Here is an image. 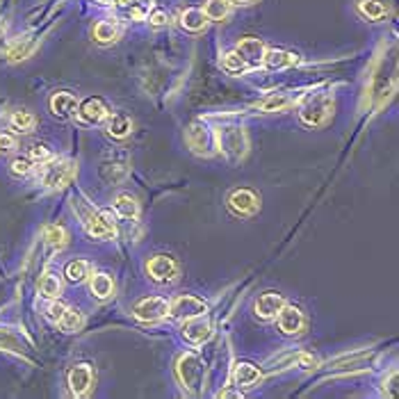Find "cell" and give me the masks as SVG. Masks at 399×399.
Listing matches in <instances>:
<instances>
[{
  "label": "cell",
  "instance_id": "cell-37",
  "mask_svg": "<svg viewBox=\"0 0 399 399\" xmlns=\"http://www.w3.org/2000/svg\"><path fill=\"white\" fill-rule=\"evenodd\" d=\"M64 310H66V306L60 299H51V303L46 306V317H48L53 324H57L62 315H64Z\"/></svg>",
  "mask_w": 399,
  "mask_h": 399
},
{
  "label": "cell",
  "instance_id": "cell-6",
  "mask_svg": "<svg viewBox=\"0 0 399 399\" xmlns=\"http://www.w3.org/2000/svg\"><path fill=\"white\" fill-rule=\"evenodd\" d=\"M206 312H208V303L194 294H181L169 303V315L181 319V322L199 317V315H206Z\"/></svg>",
  "mask_w": 399,
  "mask_h": 399
},
{
  "label": "cell",
  "instance_id": "cell-8",
  "mask_svg": "<svg viewBox=\"0 0 399 399\" xmlns=\"http://www.w3.org/2000/svg\"><path fill=\"white\" fill-rule=\"evenodd\" d=\"M82 226L87 231L89 238H96V240H105L114 233V217L107 213V210H87L82 215Z\"/></svg>",
  "mask_w": 399,
  "mask_h": 399
},
{
  "label": "cell",
  "instance_id": "cell-27",
  "mask_svg": "<svg viewBox=\"0 0 399 399\" xmlns=\"http://www.w3.org/2000/svg\"><path fill=\"white\" fill-rule=\"evenodd\" d=\"M114 210H116V215H119L121 219H137L139 215V206H137V201L130 197V194H119V197L114 199Z\"/></svg>",
  "mask_w": 399,
  "mask_h": 399
},
{
  "label": "cell",
  "instance_id": "cell-42",
  "mask_svg": "<svg viewBox=\"0 0 399 399\" xmlns=\"http://www.w3.org/2000/svg\"><path fill=\"white\" fill-rule=\"evenodd\" d=\"M397 381H399L397 372H393V374H390L388 383H383V393H386L388 397H395V395H397Z\"/></svg>",
  "mask_w": 399,
  "mask_h": 399
},
{
  "label": "cell",
  "instance_id": "cell-10",
  "mask_svg": "<svg viewBox=\"0 0 399 399\" xmlns=\"http://www.w3.org/2000/svg\"><path fill=\"white\" fill-rule=\"evenodd\" d=\"M229 210L233 215H238V217H251L256 215L258 210H260V197H258L256 192L251 190H236V192H231V197H229Z\"/></svg>",
  "mask_w": 399,
  "mask_h": 399
},
{
  "label": "cell",
  "instance_id": "cell-29",
  "mask_svg": "<svg viewBox=\"0 0 399 399\" xmlns=\"http://www.w3.org/2000/svg\"><path fill=\"white\" fill-rule=\"evenodd\" d=\"M57 324L64 333H76L85 326V315L78 308H66Z\"/></svg>",
  "mask_w": 399,
  "mask_h": 399
},
{
  "label": "cell",
  "instance_id": "cell-13",
  "mask_svg": "<svg viewBox=\"0 0 399 399\" xmlns=\"http://www.w3.org/2000/svg\"><path fill=\"white\" fill-rule=\"evenodd\" d=\"M76 114H78V119H80L82 123H87V126H96V123L107 119L109 112H107V105L98 96H89L78 105Z\"/></svg>",
  "mask_w": 399,
  "mask_h": 399
},
{
  "label": "cell",
  "instance_id": "cell-19",
  "mask_svg": "<svg viewBox=\"0 0 399 399\" xmlns=\"http://www.w3.org/2000/svg\"><path fill=\"white\" fill-rule=\"evenodd\" d=\"M233 379H236L238 388H251L263 379V372H260V367L254 363L240 361V363H236V370H233Z\"/></svg>",
  "mask_w": 399,
  "mask_h": 399
},
{
  "label": "cell",
  "instance_id": "cell-20",
  "mask_svg": "<svg viewBox=\"0 0 399 399\" xmlns=\"http://www.w3.org/2000/svg\"><path fill=\"white\" fill-rule=\"evenodd\" d=\"M91 37H94V42L96 44H114L116 39L121 37V26H119V21H114V19H105V21H98L96 26H94L91 30Z\"/></svg>",
  "mask_w": 399,
  "mask_h": 399
},
{
  "label": "cell",
  "instance_id": "cell-5",
  "mask_svg": "<svg viewBox=\"0 0 399 399\" xmlns=\"http://www.w3.org/2000/svg\"><path fill=\"white\" fill-rule=\"evenodd\" d=\"M146 274H148V278H151L153 283H160V285L174 283V281L178 278V263L171 256L158 254V256L148 258Z\"/></svg>",
  "mask_w": 399,
  "mask_h": 399
},
{
  "label": "cell",
  "instance_id": "cell-28",
  "mask_svg": "<svg viewBox=\"0 0 399 399\" xmlns=\"http://www.w3.org/2000/svg\"><path fill=\"white\" fill-rule=\"evenodd\" d=\"M10 126L17 132H33L37 126V119L33 112H28V109H17V112H12V116H10Z\"/></svg>",
  "mask_w": 399,
  "mask_h": 399
},
{
  "label": "cell",
  "instance_id": "cell-40",
  "mask_svg": "<svg viewBox=\"0 0 399 399\" xmlns=\"http://www.w3.org/2000/svg\"><path fill=\"white\" fill-rule=\"evenodd\" d=\"M148 23H151L153 28L167 26V23H169V14L164 12V10H153V12H151V17H148Z\"/></svg>",
  "mask_w": 399,
  "mask_h": 399
},
{
  "label": "cell",
  "instance_id": "cell-15",
  "mask_svg": "<svg viewBox=\"0 0 399 399\" xmlns=\"http://www.w3.org/2000/svg\"><path fill=\"white\" fill-rule=\"evenodd\" d=\"M51 112L60 121L73 119L78 112V98L71 91H55L51 96Z\"/></svg>",
  "mask_w": 399,
  "mask_h": 399
},
{
  "label": "cell",
  "instance_id": "cell-24",
  "mask_svg": "<svg viewBox=\"0 0 399 399\" xmlns=\"http://www.w3.org/2000/svg\"><path fill=\"white\" fill-rule=\"evenodd\" d=\"M89 272H91V265L87 260H82V258H76V260H71L64 267V276L71 285H80L89 278Z\"/></svg>",
  "mask_w": 399,
  "mask_h": 399
},
{
  "label": "cell",
  "instance_id": "cell-4",
  "mask_svg": "<svg viewBox=\"0 0 399 399\" xmlns=\"http://www.w3.org/2000/svg\"><path fill=\"white\" fill-rule=\"evenodd\" d=\"M48 167L44 169V185L48 190H60V187H66L69 183L73 181L76 174H78V167L73 160H51L46 162Z\"/></svg>",
  "mask_w": 399,
  "mask_h": 399
},
{
  "label": "cell",
  "instance_id": "cell-14",
  "mask_svg": "<svg viewBox=\"0 0 399 399\" xmlns=\"http://www.w3.org/2000/svg\"><path fill=\"white\" fill-rule=\"evenodd\" d=\"M276 319H278L281 333H285V335H299L303 331V326H306L303 312L296 306H290V303H285V306L278 310Z\"/></svg>",
  "mask_w": 399,
  "mask_h": 399
},
{
  "label": "cell",
  "instance_id": "cell-32",
  "mask_svg": "<svg viewBox=\"0 0 399 399\" xmlns=\"http://www.w3.org/2000/svg\"><path fill=\"white\" fill-rule=\"evenodd\" d=\"M39 292L46 299H57L60 292H62V283L55 274H44L42 281H39Z\"/></svg>",
  "mask_w": 399,
  "mask_h": 399
},
{
  "label": "cell",
  "instance_id": "cell-38",
  "mask_svg": "<svg viewBox=\"0 0 399 399\" xmlns=\"http://www.w3.org/2000/svg\"><path fill=\"white\" fill-rule=\"evenodd\" d=\"M28 158L33 160L35 164H37V162H39V164H46V162H51V160H53V153H51L46 146H39V144H37V146L30 148Z\"/></svg>",
  "mask_w": 399,
  "mask_h": 399
},
{
  "label": "cell",
  "instance_id": "cell-11",
  "mask_svg": "<svg viewBox=\"0 0 399 399\" xmlns=\"http://www.w3.org/2000/svg\"><path fill=\"white\" fill-rule=\"evenodd\" d=\"M265 51H267V46H265L263 39H258V37H245V39H240L236 46V53L247 62L249 69L263 64Z\"/></svg>",
  "mask_w": 399,
  "mask_h": 399
},
{
  "label": "cell",
  "instance_id": "cell-35",
  "mask_svg": "<svg viewBox=\"0 0 399 399\" xmlns=\"http://www.w3.org/2000/svg\"><path fill=\"white\" fill-rule=\"evenodd\" d=\"M222 66L226 69L229 73H245L247 71V62L240 57V55L236 51H231V53H226L224 57H222Z\"/></svg>",
  "mask_w": 399,
  "mask_h": 399
},
{
  "label": "cell",
  "instance_id": "cell-33",
  "mask_svg": "<svg viewBox=\"0 0 399 399\" xmlns=\"http://www.w3.org/2000/svg\"><path fill=\"white\" fill-rule=\"evenodd\" d=\"M290 105V98L283 96V94H269V96H265L258 107L263 109V112H281V109H285Z\"/></svg>",
  "mask_w": 399,
  "mask_h": 399
},
{
  "label": "cell",
  "instance_id": "cell-31",
  "mask_svg": "<svg viewBox=\"0 0 399 399\" xmlns=\"http://www.w3.org/2000/svg\"><path fill=\"white\" fill-rule=\"evenodd\" d=\"M203 14L208 17V21H224L231 14V3L229 0H208Z\"/></svg>",
  "mask_w": 399,
  "mask_h": 399
},
{
  "label": "cell",
  "instance_id": "cell-26",
  "mask_svg": "<svg viewBox=\"0 0 399 399\" xmlns=\"http://www.w3.org/2000/svg\"><path fill=\"white\" fill-rule=\"evenodd\" d=\"M91 294L96 296V299H107V296L114 294V281L109 274L100 272V274H94L91 278Z\"/></svg>",
  "mask_w": 399,
  "mask_h": 399
},
{
  "label": "cell",
  "instance_id": "cell-18",
  "mask_svg": "<svg viewBox=\"0 0 399 399\" xmlns=\"http://www.w3.org/2000/svg\"><path fill=\"white\" fill-rule=\"evenodd\" d=\"M299 55L290 53V51H281V48H274V51H265V57H263V64L269 69V71H283V69H290L299 64Z\"/></svg>",
  "mask_w": 399,
  "mask_h": 399
},
{
  "label": "cell",
  "instance_id": "cell-12",
  "mask_svg": "<svg viewBox=\"0 0 399 399\" xmlns=\"http://www.w3.org/2000/svg\"><path fill=\"white\" fill-rule=\"evenodd\" d=\"M213 335V324L206 315H199V317H192V319H185L183 324V338L192 345H203V342L210 340Z\"/></svg>",
  "mask_w": 399,
  "mask_h": 399
},
{
  "label": "cell",
  "instance_id": "cell-44",
  "mask_svg": "<svg viewBox=\"0 0 399 399\" xmlns=\"http://www.w3.org/2000/svg\"><path fill=\"white\" fill-rule=\"evenodd\" d=\"M137 0H116V5H121V7H132Z\"/></svg>",
  "mask_w": 399,
  "mask_h": 399
},
{
  "label": "cell",
  "instance_id": "cell-34",
  "mask_svg": "<svg viewBox=\"0 0 399 399\" xmlns=\"http://www.w3.org/2000/svg\"><path fill=\"white\" fill-rule=\"evenodd\" d=\"M299 356H301V351H287V354H283V356H278V358H274V361H269L265 367H267V372L287 370V367H292L294 363H299Z\"/></svg>",
  "mask_w": 399,
  "mask_h": 399
},
{
  "label": "cell",
  "instance_id": "cell-39",
  "mask_svg": "<svg viewBox=\"0 0 399 399\" xmlns=\"http://www.w3.org/2000/svg\"><path fill=\"white\" fill-rule=\"evenodd\" d=\"M0 347L10 349V351H21V349H19L17 335H14L12 331H5V328H0Z\"/></svg>",
  "mask_w": 399,
  "mask_h": 399
},
{
  "label": "cell",
  "instance_id": "cell-23",
  "mask_svg": "<svg viewBox=\"0 0 399 399\" xmlns=\"http://www.w3.org/2000/svg\"><path fill=\"white\" fill-rule=\"evenodd\" d=\"M181 26L187 33H203L208 26V17L203 14V10L199 7H190V10H185L181 14Z\"/></svg>",
  "mask_w": 399,
  "mask_h": 399
},
{
  "label": "cell",
  "instance_id": "cell-2",
  "mask_svg": "<svg viewBox=\"0 0 399 399\" xmlns=\"http://www.w3.org/2000/svg\"><path fill=\"white\" fill-rule=\"evenodd\" d=\"M217 144H219V151H222L231 162L242 160L249 151V137H247L245 128H240V126H226L219 130Z\"/></svg>",
  "mask_w": 399,
  "mask_h": 399
},
{
  "label": "cell",
  "instance_id": "cell-41",
  "mask_svg": "<svg viewBox=\"0 0 399 399\" xmlns=\"http://www.w3.org/2000/svg\"><path fill=\"white\" fill-rule=\"evenodd\" d=\"M17 148V139L10 132H0V153H10Z\"/></svg>",
  "mask_w": 399,
  "mask_h": 399
},
{
  "label": "cell",
  "instance_id": "cell-9",
  "mask_svg": "<svg viewBox=\"0 0 399 399\" xmlns=\"http://www.w3.org/2000/svg\"><path fill=\"white\" fill-rule=\"evenodd\" d=\"M132 315L139 322H158V319L169 315V301L162 296H144L132 306Z\"/></svg>",
  "mask_w": 399,
  "mask_h": 399
},
{
  "label": "cell",
  "instance_id": "cell-7",
  "mask_svg": "<svg viewBox=\"0 0 399 399\" xmlns=\"http://www.w3.org/2000/svg\"><path fill=\"white\" fill-rule=\"evenodd\" d=\"M187 144L197 155H210L215 151V137H213V130H210L203 121H192L190 126H187Z\"/></svg>",
  "mask_w": 399,
  "mask_h": 399
},
{
  "label": "cell",
  "instance_id": "cell-36",
  "mask_svg": "<svg viewBox=\"0 0 399 399\" xmlns=\"http://www.w3.org/2000/svg\"><path fill=\"white\" fill-rule=\"evenodd\" d=\"M33 169H35V162L30 160L28 155H21V158H14V160H12V164H10V171H12V174H14V176H21V178H23V176H28Z\"/></svg>",
  "mask_w": 399,
  "mask_h": 399
},
{
  "label": "cell",
  "instance_id": "cell-45",
  "mask_svg": "<svg viewBox=\"0 0 399 399\" xmlns=\"http://www.w3.org/2000/svg\"><path fill=\"white\" fill-rule=\"evenodd\" d=\"M5 30H7V26H5V21H3V19H0V37H3V35H5Z\"/></svg>",
  "mask_w": 399,
  "mask_h": 399
},
{
  "label": "cell",
  "instance_id": "cell-1",
  "mask_svg": "<svg viewBox=\"0 0 399 399\" xmlns=\"http://www.w3.org/2000/svg\"><path fill=\"white\" fill-rule=\"evenodd\" d=\"M333 114V96L331 94H312L310 98H306V103L299 107V119L303 126L308 128H319L331 119Z\"/></svg>",
  "mask_w": 399,
  "mask_h": 399
},
{
  "label": "cell",
  "instance_id": "cell-16",
  "mask_svg": "<svg viewBox=\"0 0 399 399\" xmlns=\"http://www.w3.org/2000/svg\"><path fill=\"white\" fill-rule=\"evenodd\" d=\"M285 296L281 292H265L256 301V315L260 319H276L278 310L285 306Z\"/></svg>",
  "mask_w": 399,
  "mask_h": 399
},
{
  "label": "cell",
  "instance_id": "cell-21",
  "mask_svg": "<svg viewBox=\"0 0 399 399\" xmlns=\"http://www.w3.org/2000/svg\"><path fill=\"white\" fill-rule=\"evenodd\" d=\"M35 48H37V39H33V37H21V39L12 42V44L5 48V60H7V62H23V60H28L30 55L35 53Z\"/></svg>",
  "mask_w": 399,
  "mask_h": 399
},
{
  "label": "cell",
  "instance_id": "cell-3",
  "mask_svg": "<svg viewBox=\"0 0 399 399\" xmlns=\"http://www.w3.org/2000/svg\"><path fill=\"white\" fill-rule=\"evenodd\" d=\"M176 372L178 379H181L183 386L190 390V393L197 395L201 390L203 383V361L197 354H183L176 363Z\"/></svg>",
  "mask_w": 399,
  "mask_h": 399
},
{
  "label": "cell",
  "instance_id": "cell-17",
  "mask_svg": "<svg viewBox=\"0 0 399 399\" xmlns=\"http://www.w3.org/2000/svg\"><path fill=\"white\" fill-rule=\"evenodd\" d=\"M91 383H94V370H91V365L87 363H80V365H76L71 367V372H69V388H71V393L73 395H85L87 390L91 388Z\"/></svg>",
  "mask_w": 399,
  "mask_h": 399
},
{
  "label": "cell",
  "instance_id": "cell-22",
  "mask_svg": "<svg viewBox=\"0 0 399 399\" xmlns=\"http://www.w3.org/2000/svg\"><path fill=\"white\" fill-rule=\"evenodd\" d=\"M107 135L114 139H126L132 132V119L126 112H114L112 116L107 114Z\"/></svg>",
  "mask_w": 399,
  "mask_h": 399
},
{
  "label": "cell",
  "instance_id": "cell-30",
  "mask_svg": "<svg viewBox=\"0 0 399 399\" xmlns=\"http://www.w3.org/2000/svg\"><path fill=\"white\" fill-rule=\"evenodd\" d=\"M44 240L48 242L53 249H64L66 242H69V233L64 231V226H57V224H51L44 229Z\"/></svg>",
  "mask_w": 399,
  "mask_h": 399
},
{
  "label": "cell",
  "instance_id": "cell-43",
  "mask_svg": "<svg viewBox=\"0 0 399 399\" xmlns=\"http://www.w3.org/2000/svg\"><path fill=\"white\" fill-rule=\"evenodd\" d=\"M231 5H254L256 0H229Z\"/></svg>",
  "mask_w": 399,
  "mask_h": 399
},
{
  "label": "cell",
  "instance_id": "cell-25",
  "mask_svg": "<svg viewBox=\"0 0 399 399\" xmlns=\"http://www.w3.org/2000/svg\"><path fill=\"white\" fill-rule=\"evenodd\" d=\"M356 10L367 21H381L388 14V7L381 0H356Z\"/></svg>",
  "mask_w": 399,
  "mask_h": 399
}]
</instances>
